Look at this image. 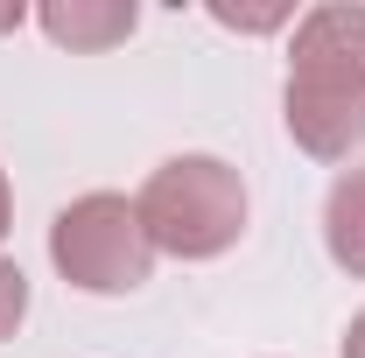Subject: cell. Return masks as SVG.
<instances>
[{
    "label": "cell",
    "instance_id": "cell-1",
    "mask_svg": "<svg viewBox=\"0 0 365 358\" xmlns=\"http://www.w3.org/2000/svg\"><path fill=\"white\" fill-rule=\"evenodd\" d=\"M155 253L169 260H218L246 232V183L218 155H169L134 197Z\"/></svg>",
    "mask_w": 365,
    "mask_h": 358
},
{
    "label": "cell",
    "instance_id": "cell-2",
    "mask_svg": "<svg viewBox=\"0 0 365 358\" xmlns=\"http://www.w3.org/2000/svg\"><path fill=\"white\" fill-rule=\"evenodd\" d=\"M49 260L71 288L85 295H134L140 281L155 274V239L140 225L134 197L120 190H91V197H71L56 225H49Z\"/></svg>",
    "mask_w": 365,
    "mask_h": 358
},
{
    "label": "cell",
    "instance_id": "cell-3",
    "mask_svg": "<svg viewBox=\"0 0 365 358\" xmlns=\"http://www.w3.org/2000/svg\"><path fill=\"white\" fill-rule=\"evenodd\" d=\"M281 120H288L302 155L344 162L351 148H365V78L359 71H323V63H288Z\"/></svg>",
    "mask_w": 365,
    "mask_h": 358
},
{
    "label": "cell",
    "instance_id": "cell-4",
    "mask_svg": "<svg viewBox=\"0 0 365 358\" xmlns=\"http://www.w3.org/2000/svg\"><path fill=\"white\" fill-rule=\"evenodd\" d=\"M36 21H43V36L56 49L98 56V49L127 43V36L140 29V7H134V0H43Z\"/></svg>",
    "mask_w": 365,
    "mask_h": 358
},
{
    "label": "cell",
    "instance_id": "cell-5",
    "mask_svg": "<svg viewBox=\"0 0 365 358\" xmlns=\"http://www.w3.org/2000/svg\"><path fill=\"white\" fill-rule=\"evenodd\" d=\"M288 63H323V71H359L365 78V7H309L295 21V43H288Z\"/></svg>",
    "mask_w": 365,
    "mask_h": 358
},
{
    "label": "cell",
    "instance_id": "cell-6",
    "mask_svg": "<svg viewBox=\"0 0 365 358\" xmlns=\"http://www.w3.org/2000/svg\"><path fill=\"white\" fill-rule=\"evenodd\" d=\"M323 246H330V260L351 281H365V169H344L330 183V197H323Z\"/></svg>",
    "mask_w": 365,
    "mask_h": 358
},
{
    "label": "cell",
    "instance_id": "cell-7",
    "mask_svg": "<svg viewBox=\"0 0 365 358\" xmlns=\"http://www.w3.org/2000/svg\"><path fill=\"white\" fill-rule=\"evenodd\" d=\"M211 21H225L239 36H267V29H288L295 21V7H225V0H211Z\"/></svg>",
    "mask_w": 365,
    "mask_h": 358
},
{
    "label": "cell",
    "instance_id": "cell-8",
    "mask_svg": "<svg viewBox=\"0 0 365 358\" xmlns=\"http://www.w3.org/2000/svg\"><path fill=\"white\" fill-rule=\"evenodd\" d=\"M21 316H29V274L0 253V337H14V330H21Z\"/></svg>",
    "mask_w": 365,
    "mask_h": 358
},
{
    "label": "cell",
    "instance_id": "cell-9",
    "mask_svg": "<svg viewBox=\"0 0 365 358\" xmlns=\"http://www.w3.org/2000/svg\"><path fill=\"white\" fill-rule=\"evenodd\" d=\"M344 358H365V310L344 323Z\"/></svg>",
    "mask_w": 365,
    "mask_h": 358
},
{
    "label": "cell",
    "instance_id": "cell-10",
    "mask_svg": "<svg viewBox=\"0 0 365 358\" xmlns=\"http://www.w3.org/2000/svg\"><path fill=\"white\" fill-rule=\"evenodd\" d=\"M21 21H29V7H21V0H0V36H14Z\"/></svg>",
    "mask_w": 365,
    "mask_h": 358
},
{
    "label": "cell",
    "instance_id": "cell-11",
    "mask_svg": "<svg viewBox=\"0 0 365 358\" xmlns=\"http://www.w3.org/2000/svg\"><path fill=\"white\" fill-rule=\"evenodd\" d=\"M7 225H14V190H7V169H0V239H7Z\"/></svg>",
    "mask_w": 365,
    "mask_h": 358
}]
</instances>
